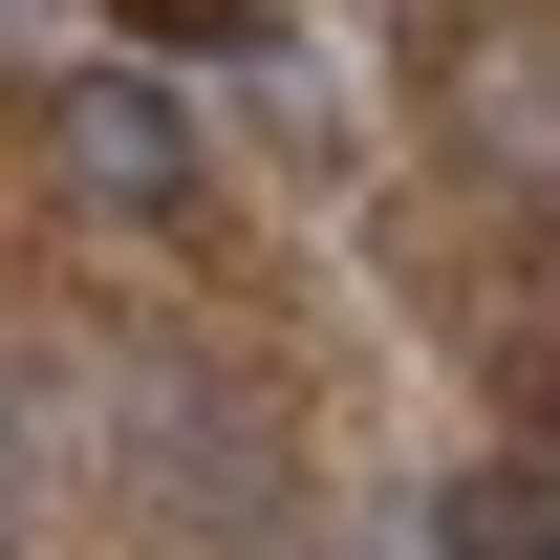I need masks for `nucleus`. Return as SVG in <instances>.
<instances>
[{
    "instance_id": "f257e3e1",
    "label": "nucleus",
    "mask_w": 560,
    "mask_h": 560,
    "mask_svg": "<svg viewBox=\"0 0 560 560\" xmlns=\"http://www.w3.org/2000/svg\"><path fill=\"white\" fill-rule=\"evenodd\" d=\"M66 173H86L108 215H195V130H173V86H151V66H86V86H66Z\"/></svg>"
},
{
    "instance_id": "f03ea898",
    "label": "nucleus",
    "mask_w": 560,
    "mask_h": 560,
    "mask_svg": "<svg viewBox=\"0 0 560 560\" xmlns=\"http://www.w3.org/2000/svg\"><path fill=\"white\" fill-rule=\"evenodd\" d=\"M431 560H560V475L539 453H475V475L431 495Z\"/></svg>"
},
{
    "instance_id": "7ed1b4c3",
    "label": "nucleus",
    "mask_w": 560,
    "mask_h": 560,
    "mask_svg": "<svg viewBox=\"0 0 560 560\" xmlns=\"http://www.w3.org/2000/svg\"><path fill=\"white\" fill-rule=\"evenodd\" d=\"M475 151H495V173H560V66H539V44L475 66Z\"/></svg>"
},
{
    "instance_id": "20e7f679",
    "label": "nucleus",
    "mask_w": 560,
    "mask_h": 560,
    "mask_svg": "<svg viewBox=\"0 0 560 560\" xmlns=\"http://www.w3.org/2000/svg\"><path fill=\"white\" fill-rule=\"evenodd\" d=\"M0 560H22V431H0Z\"/></svg>"
},
{
    "instance_id": "39448f33",
    "label": "nucleus",
    "mask_w": 560,
    "mask_h": 560,
    "mask_svg": "<svg viewBox=\"0 0 560 560\" xmlns=\"http://www.w3.org/2000/svg\"><path fill=\"white\" fill-rule=\"evenodd\" d=\"M22 22H44V0H0V44H22Z\"/></svg>"
}]
</instances>
